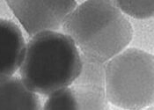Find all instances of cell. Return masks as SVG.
<instances>
[{"instance_id": "cell-1", "label": "cell", "mask_w": 154, "mask_h": 110, "mask_svg": "<svg viewBox=\"0 0 154 110\" xmlns=\"http://www.w3.org/2000/svg\"><path fill=\"white\" fill-rule=\"evenodd\" d=\"M63 29L82 56L104 63L126 49L133 37L130 20L111 0L78 5Z\"/></svg>"}, {"instance_id": "cell-2", "label": "cell", "mask_w": 154, "mask_h": 110, "mask_svg": "<svg viewBox=\"0 0 154 110\" xmlns=\"http://www.w3.org/2000/svg\"><path fill=\"white\" fill-rule=\"evenodd\" d=\"M81 68V54L65 34L49 31L32 36L20 66L21 79L36 93L50 95L70 87Z\"/></svg>"}, {"instance_id": "cell-3", "label": "cell", "mask_w": 154, "mask_h": 110, "mask_svg": "<svg viewBox=\"0 0 154 110\" xmlns=\"http://www.w3.org/2000/svg\"><path fill=\"white\" fill-rule=\"evenodd\" d=\"M105 93L109 102L127 110H142L153 103L154 58L129 48L106 63Z\"/></svg>"}, {"instance_id": "cell-4", "label": "cell", "mask_w": 154, "mask_h": 110, "mask_svg": "<svg viewBox=\"0 0 154 110\" xmlns=\"http://www.w3.org/2000/svg\"><path fill=\"white\" fill-rule=\"evenodd\" d=\"M6 3L31 36L60 28L78 5L74 0H8Z\"/></svg>"}, {"instance_id": "cell-5", "label": "cell", "mask_w": 154, "mask_h": 110, "mask_svg": "<svg viewBox=\"0 0 154 110\" xmlns=\"http://www.w3.org/2000/svg\"><path fill=\"white\" fill-rule=\"evenodd\" d=\"M26 42L13 21L0 18V79L12 77L21 64Z\"/></svg>"}, {"instance_id": "cell-6", "label": "cell", "mask_w": 154, "mask_h": 110, "mask_svg": "<svg viewBox=\"0 0 154 110\" xmlns=\"http://www.w3.org/2000/svg\"><path fill=\"white\" fill-rule=\"evenodd\" d=\"M0 110H42L37 93L17 77L0 79Z\"/></svg>"}, {"instance_id": "cell-7", "label": "cell", "mask_w": 154, "mask_h": 110, "mask_svg": "<svg viewBox=\"0 0 154 110\" xmlns=\"http://www.w3.org/2000/svg\"><path fill=\"white\" fill-rule=\"evenodd\" d=\"M106 63L81 55V68L73 86L105 87Z\"/></svg>"}, {"instance_id": "cell-8", "label": "cell", "mask_w": 154, "mask_h": 110, "mask_svg": "<svg viewBox=\"0 0 154 110\" xmlns=\"http://www.w3.org/2000/svg\"><path fill=\"white\" fill-rule=\"evenodd\" d=\"M79 110H110L105 89L92 86H72Z\"/></svg>"}, {"instance_id": "cell-9", "label": "cell", "mask_w": 154, "mask_h": 110, "mask_svg": "<svg viewBox=\"0 0 154 110\" xmlns=\"http://www.w3.org/2000/svg\"><path fill=\"white\" fill-rule=\"evenodd\" d=\"M42 110H79L72 87H66L48 95Z\"/></svg>"}, {"instance_id": "cell-10", "label": "cell", "mask_w": 154, "mask_h": 110, "mask_svg": "<svg viewBox=\"0 0 154 110\" xmlns=\"http://www.w3.org/2000/svg\"><path fill=\"white\" fill-rule=\"evenodd\" d=\"M115 5L122 13L136 19H147L154 13V0H117Z\"/></svg>"}, {"instance_id": "cell-11", "label": "cell", "mask_w": 154, "mask_h": 110, "mask_svg": "<svg viewBox=\"0 0 154 110\" xmlns=\"http://www.w3.org/2000/svg\"><path fill=\"white\" fill-rule=\"evenodd\" d=\"M145 110H153V108L152 107H150V108H146Z\"/></svg>"}]
</instances>
